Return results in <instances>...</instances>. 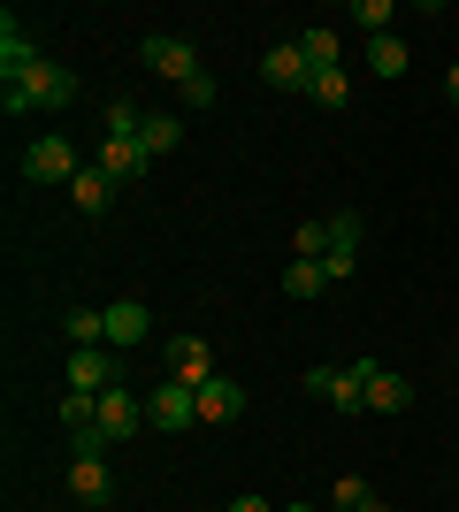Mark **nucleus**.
<instances>
[{
  "label": "nucleus",
  "mask_w": 459,
  "mask_h": 512,
  "mask_svg": "<svg viewBox=\"0 0 459 512\" xmlns=\"http://www.w3.org/2000/svg\"><path fill=\"white\" fill-rule=\"evenodd\" d=\"M406 62H414V54H406V39H391V31H383V39H368V69H375V77H406Z\"/></svg>",
  "instance_id": "obj_20"
},
{
  "label": "nucleus",
  "mask_w": 459,
  "mask_h": 512,
  "mask_svg": "<svg viewBox=\"0 0 459 512\" xmlns=\"http://www.w3.org/2000/svg\"><path fill=\"white\" fill-rule=\"evenodd\" d=\"M352 23H368L375 39H383V23H391V0H352Z\"/></svg>",
  "instance_id": "obj_27"
},
{
  "label": "nucleus",
  "mask_w": 459,
  "mask_h": 512,
  "mask_svg": "<svg viewBox=\"0 0 459 512\" xmlns=\"http://www.w3.org/2000/svg\"><path fill=\"white\" fill-rule=\"evenodd\" d=\"M8 85H16V77H8ZM23 85H31V100H39V107H69V100H77V69L39 62L31 77H23Z\"/></svg>",
  "instance_id": "obj_11"
},
{
  "label": "nucleus",
  "mask_w": 459,
  "mask_h": 512,
  "mask_svg": "<svg viewBox=\"0 0 459 512\" xmlns=\"http://www.w3.org/2000/svg\"><path fill=\"white\" fill-rule=\"evenodd\" d=\"M85 344H108V314L77 306V314H69V352H85Z\"/></svg>",
  "instance_id": "obj_22"
},
{
  "label": "nucleus",
  "mask_w": 459,
  "mask_h": 512,
  "mask_svg": "<svg viewBox=\"0 0 459 512\" xmlns=\"http://www.w3.org/2000/svg\"><path fill=\"white\" fill-rule=\"evenodd\" d=\"M199 421V390L192 383H161V390H146V428H161V436H184V428Z\"/></svg>",
  "instance_id": "obj_3"
},
{
  "label": "nucleus",
  "mask_w": 459,
  "mask_h": 512,
  "mask_svg": "<svg viewBox=\"0 0 459 512\" xmlns=\"http://www.w3.org/2000/svg\"><path fill=\"white\" fill-rule=\"evenodd\" d=\"M368 482H360V474H345V482H337V490H329V512H360V505H368Z\"/></svg>",
  "instance_id": "obj_25"
},
{
  "label": "nucleus",
  "mask_w": 459,
  "mask_h": 512,
  "mask_svg": "<svg viewBox=\"0 0 459 512\" xmlns=\"http://www.w3.org/2000/svg\"><path fill=\"white\" fill-rule=\"evenodd\" d=\"M31 69H39V46H31V31L8 16L0 23V85H8V77H31Z\"/></svg>",
  "instance_id": "obj_13"
},
{
  "label": "nucleus",
  "mask_w": 459,
  "mask_h": 512,
  "mask_svg": "<svg viewBox=\"0 0 459 512\" xmlns=\"http://www.w3.org/2000/svg\"><path fill=\"white\" fill-rule=\"evenodd\" d=\"M383 375L375 360H352V367H306V390L322 398L329 413H360L368 406V383Z\"/></svg>",
  "instance_id": "obj_1"
},
{
  "label": "nucleus",
  "mask_w": 459,
  "mask_h": 512,
  "mask_svg": "<svg viewBox=\"0 0 459 512\" xmlns=\"http://www.w3.org/2000/svg\"><path fill=\"white\" fill-rule=\"evenodd\" d=\"M77 169H85V161H77V146H69L62 130H46V138L23 146V176H31V184H77Z\"/></svg>",
  "instance_id": "obj_2"
},
{
  "label": "nucleus",
  "mask_w": 459,
  "mask_h": 512,
  "mask_svg": "<svg viewBox=\"0 0 459 512\" xmlns=\"http://www.w3.org/2000/svg\"><path fill=\"white\" fill-rule=\"evenodd\" d=\"M222 512H284V505H261V497H230Z\"/></svg>",
  "instance_id": "obj_30"
},
{
  "label": "nucleus",
  "mask_w": 459,
  "mask_h": 512,
  "mask_svg": "<svg viewBox=\"0 0 459 512\" xmlns=\"http://www.w3.org/2000/svg\"><path fill=\"white\" fill-rule=\"evenodd\" d=\"M360 512H391V505H383V497H368V505H360Z\"/></svg>",
  "instance_id": "obj_32"
},
{
  "label": "nucleus",
  "mask_w": 459,
  "mask_h": 512,
  "mask_svg": "<svg viewBox=\"0 0 459 512\" xmlns=\"http://www.w3.org/2000/svg\"><path fill=\"white\" fill-rule=\"evenodd\" d=\"M322 283H329L322 260H291V268H284V299H291V306H306V299H322Z\"/></svg>",
  "instance_id": "obj_18"
},
{
  "label": "nucleus",
  "mask_w": 459,
  "mask_h": 512,
  "mask_svg": "<svg viewBox=\"0 0 459 512\" xmlns=\"http://www.w3.org/2000/svg\"><path fill=\"white\" fill-rule=\"evenodd\" d=\"M368 406H375V413H406V406H414V383L383 367V375H375V383H368Z\"/></svg>",
  "instance_id": "obj_19"
},
{
  "label": "nucleus",
  "mask_w": 459,
  "mask_h": 512,
  "mask_svg": "<svg viewBox=\"0 0 459 512\" xmlns=\"http://www.w3.org/2000/svg\"><path fill=\"white\" fill-rule=\"evenodd\" d=\"M138 146H146L153 161L176 153V146H184V115H146V123H138Z\"/></svg>",
  "instance_id": "obj_17"
},
{
  "label": "nucleus",
  "mask_w": 459,
  "mask_h": 512,
  "mask_svg": "<svg viewBox=\"0 0 459 512\" xmlns=\"http://www.w3.org/2000/svg\"><path fill=\"white\" fill-rule=\"evenodd\" d=\"M100 123H108V138H138V123H146V115H138L131 100H108V115H100Z\"/></svg>",
  "instance_id": "obj_24"
},
{
  "label": "nucleus",
  "mask_w": 459,
  "mask_h": 512,
  "mask_svg": "<svg viewBox=\"0 0 459 512\" xmlns=\"http://www.w3.org/2000/svg\"><path fill=\"white\" fill-rule=\"evenodd\" d=\"M69 199H77V214H108V207H115V176L85 161V169H77V184H69Z\"/></svg>",
  "instance_id": "obj_16"
},
{
  "label": "nucleus",
  "mask_w": 459,
  "mask_h": 512,
  "mask_svg": "<svg viewBox=\"0 0 459 512\" xmlns=\"http://www.w3.org/2000/svg\"><path fill=\"white\" fill-rule=\"evenodd\" d=\"M169 375L176 383H207V375H215V352H207V337H169Z\"/></svg>",
  "instance_id": "obj_12"
},
{
  "label": "nucleus",
  "mask_w": 459,
  "mask_h": 512,
  "mask_svg": "<svg viewBox=\"0 0 459 512\" xmlns=\"http://www.w3.org/2000/svg\"><path fill=\"white\" fill-rule=\"evenodd\" d=\"M299 54H306V69H314V77L345 69V39H337L329 23H306V31H299Z\"/></svg>",
  "instance_id": "obj_14"
},
{
  "label": "nucleus",
  "mask_w": 459,
  "mask_h": 512,
  "mask_svg": "<svg viewBox=\"0 0 459 512\" xmlns=\"http://www.w3.org/2000/svg\"><path fill=\"white\" fill-rule=\"evenodd\" d=\"M100 314H108V344H115V352H138L146 329H153V314L138 299H115V306H100Z\"/></svg>",
  "instance_id": "obj_10"
},
{
  "label": "nucleus",
  "mask_w": 459,
  "mask_h": 512,
  "mask_svg": "<svg viewBox=\"0 0 459 512\" xmlns=\"http://www.w3.org/2000/svg\"><path fill=\"white\" fill-rule=\"evenodd\" d=\"M284 512H322V505H284Z\"/></svg>",
  "instance_id": "obj_33"
},
{
  "label": "nucleus",
  "mask_w": 459,
  "mask_h": 512,
  "mask_svg": "<svg viewBox=\"0 0 459 512\" xmlns=\"http://www.w3.org/2000/svg\"><path fill=\"white\" fill-rule=\"evenodd\" d=\"M306 100H314V107H329V115H337V107L352 100V85H345V69H329V77H314V85H306Z\"/></svg>",
  "instance_id": "obj_23"
},
{
  "label": "nucleus",
  "mask_w": 459,
  "mask_h": 512,
  "mask_svg": "<svg viewBox=\"0 0 459 512\" xmlns=\"http://www.w3.org/2000/svg\"><path fill=\"white\" fill-rule=\"evenodd\" d=\"M138 62L161 77V85H192L199 77V54L184 39H169V31H153V39H138Z\"/></svg>",
  "instance_id": "obj_4"
},
{
  "label": "nucleus",
  "mask_w": 459,
  "mask_h": 512,
  "mask_svg": "<svg viewBox=\"0 0 459 512\" xmlns=\"http://www.w3.org/2000/svg\"><path fill=\"white\" fill-rule=\"evenodd\" d=\"M0 107H8V115H31V107H39V100H31V85H23V77H16V85H0Z\"/></svg>",
  "instance_id": "obj_29"
},
{
  "label": "nucleus",
  "mask_w": 459,
  "mask_h": 512,
  "mask_svg": "<svg viewBox=\"0 0 459 512\" xmlns=\"http://www.w3.org/2000/svg\"><path fill=\"white\" fill-rule=\"evenodd\" d=\"M92 169H108L115 184H146V169H153V153L138 146V138H100V153H92Z\"/></svg>",
  "instance_id": "obj_7"
},
{
  "label": "nucleus",
  "mask_w": 459,
  "mask_h": 512,
  "mask_svg": "<svg viewBox=\"0 0 459 512\" xmlns=\"http://www.w3.org/2000/svg\"><path fill=\"white\" fill-rule=\"evenodd\" d=\"M138 421H146V398H138V390H123V383H115V390H100V421H92V428L108 436V451H115V444H131V436H138Z\"/></svg>",
  "instance_id": "obj_5"
},
{
  "label": "nucleus",
  "mask_w": 459,
  "mask_h": 512,
  "mask_svg": "<svg viewBox=\"0 0 459 512\" xmlns=\"http://www.w3.org/2000/svg\"><path fill=\"white\" fill-rule=\"evenodd\" d=\"M176 100H184V107H215V77H207V69H199L192 85H176Z\"/></svg>",
  "instance_id": "obj_28"
},
{
  "label": "nucleus",
  "mask_w": 459,
  "mask_h": 512,
  "mask_svg": "<svg viewBox=\"0 0 459 512\" xmlns=\"http://www.w3.org/2000/svg\"><path fill=\"white\" fill-rule=\"evenodd\" d=\"M69 490H77V505H108V497H115L108 459H69Z\"/></svg>",
  "instance_id": "obj_15"
},
{
  "label": "nucleus",
  "mask_w": 459,
  "mask_h": 512,
  "mask_svg": "<svg viewBox=\"0 0 459 512\" xmlns=\"http://www.w3.org/2000/svg\"><path fill=\"white\" fill-rule=\"evenodd\" d=\"M115 383H123V352H115V344L69 352V390H115Z\"/></svg>",
  "instance_id": "obj_6"
},
{
  "label": "nucleus",
  "mask_w": 459,
  "mask_h": 512,
  "mask_svg": "<svg viewBox=\"0 0 459 512\" xmlns=\"http://www.w3.org/2000/svg\"><path fill=\"white\" fill-rule=\"evenodd\" d=\"M245 413V383L238 375H207V383H199V421L207 428H230Z\"/></svg>",
  "instance_id": "obj_8"
},
{
  "label": "nucleus",
  "mask_w": 459,
  "mask_h": 512,
  "mask_svg": "<svg viewBox=\"0 0 459 512\" xmlns=\"http://www.w3.org/2000/svg\"><path fill=\"white\" fill-rule=\"evenodd\" d=\"M444 100H452V107H459V62H452V69H444Z\"/></svg>",
  "instance_id": "obj_31"
},
{
  "label": "nucleus",
  "mask_w": 459,
  "mask_h": 512,
  "mask_svg": "<svg viewBox=\"0 0 459 512\" xmlns=\"http://www.w3.org/2000/svg\"><path fill=\"white\" fill-rule=\"evenodd\" d=\"M291 245H299V260H329V222H299Z\"/></svg>",
  "instance_id": "obj_26"
},
{
  "label": "nucleus",
  "mask_w": 459,
  "mask_h": 512,
  "mask_svg": "<svg viewBox=\"0 0 459 512\" xmlns=\"http://www.w3.org/2000/svg\"><path fill=\"white\" fill-rule=\"evenodd\" d=\"M329 260H360V214H329Z\"/></svg>",
  "instance_id": "obj_21"
},
{
  "label": "nucleus",
  "mask_w": 459,
  "mask_h": 512,
  "mask_svg": "<svg viewBox=\"0 0 459 512\" xmlns=\"http://www.w3.org/2000/svg\"><path fill=\"white\" fill-rule=\"evenodd\" d=\"M261 77H268V85H276V92H306V85H314V69H306L299 39H284V46H268V54H261Z\"/></svg>",
  "instance_id": "obj_9"
}]
</instances>
